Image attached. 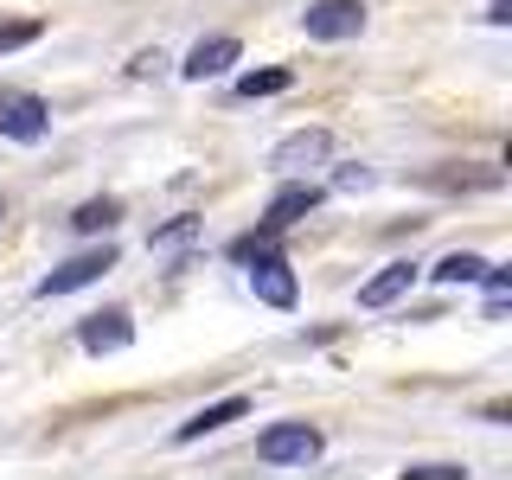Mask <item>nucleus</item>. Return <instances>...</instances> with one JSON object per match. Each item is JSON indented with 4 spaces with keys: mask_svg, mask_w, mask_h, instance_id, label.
Here are the masks:
<instances>
[{
    "mask_svg": "<svg viewBox=\"0 0 512 480\" xmlns=\"http://www.w3.org/2000/svg\"><path fill=\"white\" fill-rule=\"evenodd\" d=\"M288 84H295V77H288L282 64H269V71H250V77H237V96H250V103H256V96H282Z\"/></svg>",
    "mask_w": 512,
    "mask_h": 480,
    "instance_id": "obj_15",
    "label": "nucleus"
},
{
    "mask_svg": "<svg viewBox=\"0 0 512 480\" xmlns=\"http://www.w3.org/2000/svg\"><path fill=\"white\" fill-rule=\"evenodd\" d=\"M0 135H7V141H20V148H32V141H45V135H52V109H45V96L0 84Z\"/></svg>",
    "mask_w": 512,
    "mask_h": 480,
    "instance_id": "obj_1",
    "label": "nucleus"
},
{
    "mask_svg": "<svg viewBox=\"0 0 512 480\" xmlns=\"http://www.w3.org/2000/svg\"><path fill=\"white\" fill-rule=\"evenodd\" d=\"M128 71H135V77H160V71H167V58H160V52H141Z\"/></svg>",
    "mask_w": 512,
    "mask_h": 480,
    "instance_id": "obj_19",
    "label": "nucleus"
},
{
    "mask_svg": "<svg viewBox=\"0 0 512 480\" xmlns=\"http://www.w3.org/2000/svg\"><path fill=\"white\" fill-rule=\"evenodd\" d=\"M199 244H205V218H173V224H160V231L148 237L154 256H186V250H199Z\"/></svg>",
    "mask_w": 512,
    "mask_h": 480,
    "instance_id": "obj_12",
    "label": "nucleus"
},
{
    "mask_svg": "<svg viewBox=\"0 0 512 480\" xmlns=\"http://www.w3.org/2000/svg\"><path fill=\"white\" fill-rule=\"evenodd\" d=\"M77 346H84L90 359L135 346V314H128V308H96V314H84V320H77Z\"/></svg>",
    "mask_w": 512,
    "mask_h": 480,
    "instance_id": "obj_4",
    "label": "nucleus"
},
{
    "mask_svg": "<svg viewBox=\"0 0 512 480\" xmlns=\"http://www.w3.org/2000/svg\"><path fill=\"white\" fill-rule=\"evenodd\" d=\"M429 276L448 282V288H455V282H480V276H487V256H474V250H448L442 263L429 269Z\"/></svg>",
    "mask_w": 512,
    "mask_h": 480,
    "instance_id": "obj_13",
    "label": "nucleus"
},
{
    "mask_svg": "<svg viewBox=\"0 0 512 480\" xmlns=\"http://www.w3.org/2000/svg\"><path fill=\"white\" fill-rule=\"evenodd\" d=\"M301 26H308V39H359L365 0H314V7L301 13Z\"/></svg>",
    "mask_w": 512,
    "mask_h": 480,
    "instance_id": "obj_6",
    "label": "nucleus"
},
{
    "mask_svg": "<svg viewBox=\"0 0 512 480\" xmlns=\"http://www.w3.org/2000/svg\"><path fill=\"white\" fill-rule=\"evenodd\" d=\"M116 263H122V256H116V244H103V250H84V256H71V263H58L52 276L39 282V295H77V288L103 282Z\"/></svg>",
    "mask_w": 512,
    "mask_h": 480,
    "instance_id": "obj_5",
    "label": "nucleus"
},
{
    "mask_svg": "<svg viewBox=\"0 0 512 480\" xmlns=\"http://www.w3.org/2000/svg\"><path fill=\"white\" fill-rule=\"evenodd\" d=\"M237 52H244V45L231 39V32H218V39H199L186 52V64H180V77H192V84H205V77H224L237 64Z\"/></svg>",
    "mask_w": 512,
    "mask_h": 480,
    "instance_id": "obj_9",
    "label": "nucleus"
},
{
    "mask_svg": "<svg viewBox=\"0 0 512 480\" xmlns=\"http://www.w3.org/2000/svg\"><path fill=\"white\" fill-rule=\"evenodd\" d=\"M256 455L269 461V468H308V461L320 455V429L308 423H276L256 436Z\"/></svg>",
    "mask_w": 512,
    "mask_h": 480,
    "instance_id": "obj_3",
    "label": "nucleus"
},
{
    "mask_svg": "<svg viewBox=\"0 0 512 480\" xmlns=\"http://www.w3.org/2000/svg\"><path fill=\"white\" fill-rule=\"evenodd\" d=\"M333 186H340V192H365V186H372V173H365V167H340V173H333Z\"/></svg>",
    "mask_w": 512,
    "mask_h": 480,
    "instance_id": "obj_18",
    "label": "nucleus"
},
{
    "mask_svg": "<svg viewBox=\"0 0 512 480\" xmlns=\"http://www.w3.org/2000/svg\"><path fill=\"white\" fill-rule=\"evenodd\" d=\"M327 154H333V135H327V128H295V135H282V141H276L269 167H282V173H308V167H320Z\"/></svg>",
    "mask_w": 512,
    "mask_h": 480,
    "instance_id": "obj_7",
    "label": "nucleus"
},
{
    "mask_svg": "<svg viewBox=\"0 0 512 480\" xmlns=\"http://www.w3.org/2000/svg\"><path fill=\"white\" fill-rule=\"evenodd\" d=\"M487 20H493V26H506V20H512V0H493V7H487Z\"/></svg>",
    "mask_w": 512,
    "mask_h": 480,
    "instance_id": "obj_20",
    "label": "nucleus"
},
{
    "mask_svg": "<svg viewBox=\"0 0 512 480\" xmlns=\"http://www.w3.org/2000/svg\"><path fill=\"white\" fill-rule=\"evenodd\" d=\"M320 205V186H308V180H288V186H276V199H269V212H263V231L269 237H282L288 224H301Z\"/></svg>",
    "mask_w": 512,
    "mask_h": 480,
    "instance_id": "obj_8",
    "label": "nucleus"
},
{
    "mask_svg": "<svg viewBox=\"0 0 512 480\" xmlns=\"http://www.w3.org/2000/svg\"><path fill=\"white\" fill-rule=\"evenodd\" d=\"M250 410V397H218V404H205V410H192L180 429H173V442H199V436H218L224 423H237V416Z\"/></svg>",
    "mask_w": 512,
    "mask_h": 480,
    "instance_id": "obj_10",
    "label": "nucleus"
},
{
    "mask_svg": "<svg viewBox=\"0 0 512 480\" xmlns=\"http://www.w3.org/2000/svg\"><path fill=\"white\" fill-rule=\"evenodd\" d=\"M0 218H7V205H0Z\"/></svg>",
    "mask_w": 512,
    "mask_h": 480,
    "instance_id": "obj_21",
    "label": "nucleus"
},
{
    "mask_svg": "<svg viewBox=\"0 0 512 480\" xmlns=\"http://www.w3.org/2000/svg\"><path fill=\"white\" fill-rule=\"evenodd\" d=\"M468 468H455V461H410L404 480H461Z\"/></svg>",
    "mask_w": 512,
    "mask_h": 480,
    "instance_id": "obj_17",
    "label": "nucleus"
},
{
    "mask_svg": "<svg viewBox=\"0 0 512 480\" xmlns=\"http://www.w3.org/2000/svg\"><path fill=\"white\" fill-rule=\"evenodd\" d=\"M39 20H0V52H20V45H32V39H39Z\"/></svg>",
    "mask_w": 512,
    "mask_h": 480,
    "instance_id": "obj_16",
    "label": "nucleus"
},
{
    "mask_svg": "<svg viewBox=\"0 0 512 480\" xmlns=\"http://www.w3.org/2000/svg\"><path fill=\"white\" fill-rule=\"evenodd\" d=\"M116 218H122V205H116V199H84V205L71 212V231L96 237V231H116Z\"/></svg>",
    "mask_w": 512,
    "mask_h": 480,
    "instance_id": "obj_14",
    "label": "nucleus"
},
{
    "mask_svg": "<svg viewBox=\"0 0 512 480\" xmlns=\"http://www.w3.org/2000/svg\"><path fill=\"white\" fill-rule=\"evenodd\" d=\"M410 282H416V263H384L378 276H372V282L359 288V308H391V301L404 295Z\"/></svg>",
    "mask_w": 512,
    "mask_h": 480,
    "instance_id": "obj_11",
    "label": "nucleus"
},
{
    "mask_svg": "<svg viewBox=\"0 0 512 480\" xmlns=\"http://www.w3.org/2000/svg\"><path fill=\"white\" fill-rule=\"evenodd\" d=\"M244 282H250L256 301H269V308H295V301H301L295 269H288L276 250H250V256H244Z\"/></svg>",
    "mask_w": 512,
    "mask_h": 480,
    "instance_id": "obj_2",
    "label": "nucleus"
}]
</instances>
